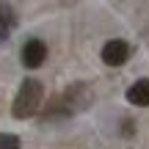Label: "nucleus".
Masks as SVG:
<instances>
[{"label": "nucleus", "mask_w": 149, "mask_h": 149, "mask_svg": "<svg viewBox=\"0 0 149 149\" xmlns=\"http://www.w3.org/2000/svg\"><path fill=\"white\" fill-rule=\"evenodd\" d=\"M22 141L14 133H0V149H19Z\"/></svg>", "instance_id": "obj_6"}, {"label": "nucleus", "mask_w": 149, "mask_h": 149, "mask_svg": "<svg viewBox=\"0 0 149 149\" xmlns=\"http://www.w3.org/2000/svg\"><path fill=\"white\" fill-rule=\"evenodd\" d=\"M127 102L135 105V108H149V77L135 80L127 88Z\"/></svg>", "instance_id": "obj_4"}, {"label": "nucleus", "mask_w": 149, "mask_h": 149, "mask_svg": "<svg viewBox=\"0 0 149 149\" xmlns=\"http://www.w3.org/2000/svg\"><path fill=\"white\" fill-rule=\"evenodd\" d=\"M44 58H47V44H44L42 39H28V42L22 44L19 61H22L25 69H39V66L44 64Z\"/></svg>", "instance_id": "obj_2"}, {"label": "nucleus", "mask_w": 149, "mask_h": 149, "mask_svg": "<svg viewBox=\"0 0 149 149\" xmlns=\"http://www.w3.org/2000/svg\"><path fill=\"white\" fill-rule=\"evenodd\" d=\"M17 28V14L8 3H0V42L8 39V33Z\"/></svg>", "instance_id": "obj_5"}, {"label": "nucleus", "mask_w": 149, "mask_h": 149, "mask_svg": "<svg viewBox=\"0 0 149 149\" xmlns=\"http://www.w3.org/2000/svg\"><path fill=\"white\" fill-rule=\"evenodd\" d=\"M127 58H130V44L122 42V39H111L102 47V61L108 66H122V64H127Z\"/></svg>", "instance_id": "obj_3"}, {"label": "nucleus", "mask_w": 149, "mask_h": 149, "mask_svg": "<svg viewBox=\"0 0 149 149\" xmlns=\"http://www.w3.org/2000/svg\"><path fill=\"white\" fill-rule=\"evenodd\" d=\"M42 102H44V86L39 77H25L17 88L14 97V105H11V116L14 119H31L42 111Z\"/></svg>", "instance_id": "obj_1"}]
</instances>
